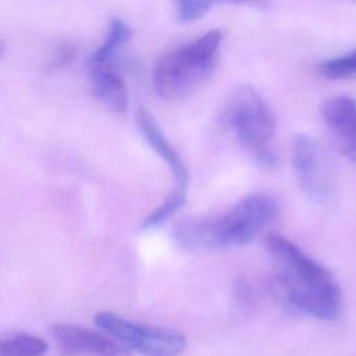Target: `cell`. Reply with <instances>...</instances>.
<instances>
[{"mask_svg": "<svg viewBox=\"0 0 356 356\" xmlns=\"http://www.w3.org/2000/svg\"><path fill=\"white\" fill-rule=\"evenodd\" d=\"M260 0H172L175 17L179 22H192L202 18L213 6L218 3H245ZM267 1V0H261Z\"/></svg>", "mask_w": 356, "mask_h": 356, "instance_id": "obj_15", "label": "cell"}, {"mask_svg": "<svg viewBox=\"0 0 356 356\" xmlns=\"http://www.w3.org/2000/svg\"><path fill=\"white\" fill-rule=\"evenodd\" d=\"M186 200V192L179 189H172L167 197L150 213L145 217L142 221L140 228L142 229H153L161 225L167 218H170L172 214H175L185 203Z\"/></svg>", "mask_w": 356, "mask_h": 356, "instance_id": "obj_13", "label": "cell"}, {"mask_svg": "<svg viewBox=\"0 0 356 356\" xmlns=\"http://www.w3.org/2000/svg\"><path fill=\"white\" fill-rule=\"evenodd\" d=\"M136 125L143 136V139L149 143V146L159 154V157L168 165L174 181H175V189L185 191L188 189V179L189 172L188 168L179 156V153L175 150V147L170 143V140L165 138L163 131L160 129L159 124L153 118V115L149 113L147 108L139 107L136 110Z\"/></svg>", "mask_w": 356, "mask_h": 356, "instance_id": "obj_9", "label": "cell"}, {"mask_svg": "<svg viewBox=\"0 0 356 356\" xmlns=\"http://www.w3.org/2000/svg\"><path fill=\"white\" fill-rule=\"evenodd\" d=\"M49 343L38 335L13 331L0 341V356H46Z\"/></svg>", "mask_w": 356, "mask_h": 356, "instance_id": "obj_12", "label": "cell"}, {"mask_svg": "<svg viewBox=\"0 0 356 356\" xmlns=\"http://www.w3.org/2000/svg\"><path fill=\"white\" fill-rule=\"evenodd\" d=\"M222 118L234 132L238 142L266 167L277 164L278 157L271 147L275 134V117L268 103L249 85H241L231 90Z\"/></svg>", "mask_w": 356, "mask_h": 356, "instance_id": "obj_4", "label": "cell"}, {"mask_svg": "<svg viewBox=\"0 0 356 356\" xmlns=\"http://www.w3.org/2000/svg\"><path fill=\"white\" fill-rule=\"evenodd\" d=\"M353 1H356V0H353Z\"/></svg>", "mask_w": 356, "mask_h": 356, "instance_id": "obj_17", "label": "cell"}, {"mask_svg": "<svg viewBox=\"0 0 356 356\" xmlns=\"http://www.w3.org/2000/svg\"><path fill=\"white\" fill-rule=\"evenodd\" d=\"M221 39V32L214 29L160 56L152 70L157 95L178 102L199 90L218 64Z\"/></svg>", "mask_w": 356, "mask_h": 356, "instance_id": "obj_3", "label": "cell"}, {"mask_svg": "<svg viewBox=\"0 0 356 356\" xmlns=\"http://www.w3.org/2000/svg\"><path fill=\"white\" fill-rule=\"evenodd\" d=\"M321 117L338 152L356 164V99L332 96L323 102Z\"/></svg>", "mask_w": 356, "mask_h": 356, "instance_id": "obj_8", "label": "cell"}, {"mask_svg": "<svg viewBox=\"0 0 356 356\" xmlns=\"http://www.w3.org/2000/svg\"><path fill=\"white\" fill-rule=\"evenodd\" d=\"M317 72L325 79H345L356 76V49L323 61L317 65Z\"/></svg>", "mask_w": 356, "mask_h": 356, "instance_id": "obj_14", "label": "cell"}, {"mask_svg": "<svg viewBox=\"0 0 356 356\" xmlns=\"http://www.w3.org/2000/svg\"><path fill=\"white\" fill-rule=\"evenodd\" d=\"M74 56H75V47L74 46H71V44L61 46L54 53V56L51 57L50 67L51 68H61V67L70 64V61L74 58Z\"/></svg>", "mask_w": 356, "mask_h": 356, "instance_id": "obj_16", "label": "cell"}, {"mask_svg": "<svg viewBox=\"0 0 356 356\" xmlns=\"http://www.w3.org/2000/svg\"><path fill=\"white\" fill-rule=\"evenodd\" d=\"M92 95L111 113H124L128 108V90L122 76L113 64L88 67Z\"/></svg>", "mask_w": 356, "mask_h": 356, "instance_id": "obj_10", "label": "cell"}, {"mask_svg": "<svg viewBox=\"0 0 356 356\" xmlns=\"http://www.w3.org/2000/svg\"><path fill=\"white\" fill-rule=\"evenodd\" d=\"M132 36L131 28L118 18H114L108 24L104 40L97 46V49L88 58V67L113 64V58L120 47L129 42Z\"/></svg>", "mask_w": 356, "mask_h": 356, "instance_id": "obj_11", "label": "cell"}, {"mask_svg": "<svg viewBox=\"0 0 356 356\" xmlns=\"http://www.w3.org/2000/svg\"><path fill=\"white\" fill-rule=\"evenodd\" d=\"M95 324L142 356H181L186 348L185 335L177 330L138 324L111 312H99Z\"/></svg>", "mask_w": 356, "mask_h": 356, "instance_id": "obj_5", "label": "cell"}, {"mask_svg": "<svg viewBox=\"0 0 356 356\" xmlns=\"http://www.w3.org/2000/svg\"><path fill=\"white\" fill-rule=\"evenodd\" d=\"M51 337L63 356H129V349L108 334L82 325L56 324Z\"/></svg>", "mask_w": 356, "mask_h": 356, "instance_id": "obj_7", "label": "cell"}, {"mask_svg": "<svg viewBox=\"0 0 356 356\" xmlns=\"http://www.w3.org/2000/svg\"><path fill=\"white\" fill-rule=\"evenodd\" d=\"M278 202L268 193H249L218 216L181 220L174 242L192 252L239 248L254 241L277 217Z\"/></svg>", "mask_w": 356, "mask_h": 356, "instance_id": "obj_2", "label": "cell"}, {"mask_svg": "<svg viewBox=\"0 0 356 356\" xmlns=\"http://www.w3.org/2000/svg\"><path fill=\"white\" fill-rule=\"evenodd\" d=\"M292 165L303 193L316 204H325L334 196L335 175L330 157L310 136L299 134L293 140Z\"/></svg>", "mask_w": 356, "mask_h": 356, "instance_id": "obj_6", "label": "cell"}, {"mask_svg": "<svg viewBox=\"0 0 356 356\" xmlns=\"http://www.w3.org/2000/svg\"><path fill=\"white\" fill-rule=\"evenodd\" d=\"M264 245L277 266L274 286L282 303L320 320L335 318L342 295L332 273L280 232H268Z\"/></svg>", "mask_w": 356, "mask_h": 356, "instance_id": "obj_1", "label": "cell"}]
</instances>
